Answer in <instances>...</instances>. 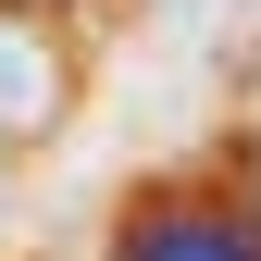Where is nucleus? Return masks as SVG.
<instances>
[{
	"label": "nucleus",
	"mask_w": 261,
	"mask_h": 261,
	"mask_svg": "<svg viewBox=\"0 0 261 261\" xmlns=\"http://www.w3.org/2000/svg\"><path fill=\"white\" fill-rule=\"evenodd\" d=\"M75 112V50H62V13H13L0 0V149H38Z\"/></svg>",
	"instance_id": "obj_2"
},
{
	"label": "nucleus",
	"mask_w": 261,
	"mask_h": 261,
	"mask_svg": "<svg viewBox=\"0 0 261 261\" xmlns=\"http://www.w3.org/2000/svg\"><path fill=\"white\" fill-rule=\"evenodd\" d=\"M249 187H261V137H249Z\"/></svg>",
	"instance_id": "obj_4"
},
{
	"label": "nucleus",
	"mask_w": 261,
	"mask_h": 261,
	"mask_svg": "<svg viewBox=\"0 0 261 261\" xmlns=\"http://www.w3.org/2000/svg\"><path fill=\"white\" fill-rule=\"evenodd\" d=\"M112 261H261V187H149L124 199Z\"/></svg>",
	"instance_id": "obj_1"
},
{
	"label": "nucleus",
	"mask_w": 261,
	"mask_h": 261,
	"mask_svg": "<svg viewBox=\"0 0 261 261\" xmlns=\"http://www.w3.org/2000/svg\"><path fill=\"white\" fill-rule=\"evenodd\" d=\"M13 13H75V0H13Z\"/></svg>",
	"instance_id": "obj_3"
}]
</instances>
